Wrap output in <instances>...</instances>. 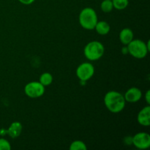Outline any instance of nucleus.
I'll return each mask as SVG.
<instances>
[{"mask_svg": "<svg viewBox=\"0 0 150 150\" xmlns=\"http://www.w3.org/2000/svg\"><path fill=\"white\" fill-rule=\"evenodd\" d=\"M124 95L117 91H109L104 97V103L107 109L111 113H119L125 106Z\"/></svg>", "mask_w": 150, "mask_h": 150, "instance_id": "1", "label": "nucleus"}, {"mask_svg": "<svg viewBox=\"0 0 150 150\" xmlns=\"http://www.w3.org/2000/svg\"><path fill=\"white\" fill-rule=\"evenodd\" d=\"M98 16L94 9L86 7L81 11L79 14V23L85 29L92 30L95 29L98 23Z\"/></svg>", "mask_w": 150, "mask_h": 150, "instance_id": "2", "label": "nucleus"}, {"mask_svg": "<svg viewBox=\"0 0 150 150\" xmlns=\"http://www.w3.org/2000/svg\"><path fill=\"white\" fill-rule=\"evenodd\" d=\"M24 92L29 98H38L45 93V86L39 81L29 82L25 86Z\"/></svg>", "mask_w": 150, "mask_h": 150, "instance_id": "5", "label": "nucleus"}, {"mask_svg": "<svg viewBox=\"0 0 150 150\" xmlns=\"http://www.w3.org/2000/svg\"><path fill=\"white\" fill-rule=\"evenodd\" d=\"M105 48L99 41H92L87 43L83 50L85 57L90 61H96L103 56Z\"/></svg>", "mask_w": 150, "mask_h": 150, "instance_id": "3", "label": "nucleus"}, {"mask_svg": "<svg viewBox=\"0 0 150 150\" xmlns=\"http://www.w3.org/2000/svg\"><path fill=\"white\" fill-rule=\"evenodd\" d=\"M114 8L122 10L125 9L129 4L128 0H111Z\"/></svg>", "mask_w": 150, "mask_h": 150, "instance_id": "14", "label": "nucleus"}, {"mask_svg": "<svg viewBox=\"0 0 150 150\" xmlns=\"http://www.w3.org/2000/svg\"><path fill=\"white\" fill-rule=\"evenodd\" d=\"M40 83L44 86H49L53 82V76L49 73H43L40 77Z\"/></svg>", "mask_w": 150, "mask_h": 150, "instance_id": "13", "label": "nucleus"}, {"mask_svg": "<svg viewBox=\"0 0 150 150\" xmlns=\"http://www.w3.org/2000/svg\"><path fill=\"white\" fill-rule=\"evenodd\" d=\"M21 4H26V5H29V4H32L35 0H18Z\"/></svg>", "mask_w": 150, "mask_h": 150, "instance_id": "18", "label": "nucleus"}, {"mask_svg": "<svg viewBox=\"0 0 150 150\" xmlns=\"http://www.w3.org/2000/svg\"><path fill=\"white\" fill-rule=\"evenodd\" d=\"M100 8L104 13H110L114 8L112 1L111 0H103L101 2Z\"/></svg>", "mask_w": 150, "mask_h": 150, "instance_id": "16", "label": "nucleus"}, {"mask_svg": "<svg viewBox=\"0 0 150 150\" xmlns=\"http://www.w3.org/2000/svg\"><path fill=\"white\" fill-rule=\"evenodd\" d=\"M95 29L99 35H105L109 33L111 27H110L109 23H107L106 21H98L95 27Z\"/></svg>", "mask_w": 150, "mask_h": 150, "instance_id": "12", "label": "nucleus"}, {"mask_svg": "<svg viewBox=\"0 0 150 150\" xmlns=\"http://www.w3.org/2000/svg\"><path fill=\"white\" fill-rule=\"evenodd\" d=\"M128 53L136 59H143L147 54L149 49L144 41L141 40H133L131 42L127 45Z\"/></svg>", "mask_w": 150, "mask_h": 150, "instance_id": "4", "label": "nucleus"}, {"mask_svg": "<svg viewBox=\"0 0 150 150\" xmlns=\"http://www.w3.org/2000/svg\"><path fill=\"white\" fill-rule=\"evenodd\" d=\"M137 121L141 125L148 127L150 125V106L149 105L142 108L138 114Z\"/></svg>", "mask_w": 150, "mask_h": 150, "instance_id": "9", "label": "nucleus"}, {"mask_svg": "<svg viewBox=\"0 0 150 150\" xmlns=\"http://www.w3.org/2000/svg\"><path fill=\"white\" fill-rule=\"evenodd\" d=\"M132 143L139 149H146L150 146V136L149 133L140 132L135 135L132 139Z\"/></svg>", "mask_w": 150, "mask_h": 150, "instance_id": "7", "label": "nucleus"}, {"mask_svg": "<svg viewBox=\"0 0 150 150\" xmlns=\"http://www.w3.org/2000/svg\"><path fill=\"white\" fill-rule=\"evenodd\" d=\"M70 150H86L87 147L84 142L82 141H74L70 146Z\"/></svg>", "mask_w": 150, "mask_h": 150, "instance_id": "15", "label": "nucleus"}, {"mask_svg": "<svg viewBox=\"0 0 150 150\" xmlns=\"http://www.w3.org/2000/svg\"><path fill=\"white\" fill-rule=\"evenodd\" d=\"M142 97V92L141 89L137 87L130 88L124 95L125 100L128 103H136L140 100Z\"/></svg>", "mask_w": 150, "mask_h": 150, "instance_id": "8", "label": "nucleus"}, {"mask_svg": "<svg viewBox=\"0 0 150 150\" xmlns=\"http://www.w3.org/2000/svg\"><path fill=\"white\" fill-rule=\"evenodd\" d=\"M120 40L124 45H127L133 40V32L129 28H125L120 32Z\"/></svg>", "mask_w": 150, "mask_h": 150, "instance_id": "11", "label": "nucleus"}, {"mask_svg": "<svg viewBox=\"0 0 150 150\" xmlns=\"http://www.w3.org/2000/svg\"><path fill=\"white\" fill-rule=\"evenodd\" d=\"M145 99H146V103H147L148 105H149L150 104V91L149 90H147V92H146V95H145Z\"/></svg>", "mask_w": 150, "mask_h": 150, "instance_id": "19", "label": "nucleus"}, {"mask_svg": "<svg viewBox=\"0 0 150 150\" xmlns=\"http://www.w3.org/2000/svg\"><path fill=\"white\" fill-rule=\"evenodd\" d=\"M95 73V67L93 64L89 62H83L76 69V76L81 81L89 80Z\"/></svg>", "mask_w": 150, "mask_h": 150, "instance_id": "6", "label": "nucleus"}, {"mask_svg": "<svg viewBox=\"0 0 150 150\" xmlns=\"http://www.w3.org/2000/svg\"><path fill=\"white\" fill-rule=\"evenodd\" d=\"M11 145L10 142L4 139H0V150H10Z\"/></svg>", "mask_w": 150, "mask_h": 150, "instance_id": "17", "label": "nucleus"}, {"mask_svg": "<svg viewBox=\"0 0 150 150\" xmlns=\"http://www.w3.org/2000/svg\"><path fill=\"white\" fill-rule=\"evenodd\" d=\"M22 131V125L19 122H14L10 125L9 128L5 132V134H7L13 139L18 137Z\"/></svg>", "mask_w": 150, "mask_h": 150, "instance_id": "10", "label": "nucleus"}]
</instances>
